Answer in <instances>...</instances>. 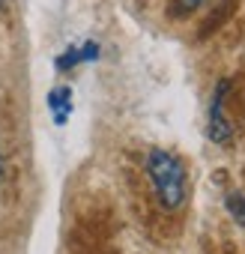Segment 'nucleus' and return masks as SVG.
Here are the masks:
<instances>
[{
	"mask_svg": "<svg viewBox=\"0 0 245 254\" xmlns=\"http://www.w3.org/2000/svg\"><path fill=\"white\" fill-rule=\"evenodd\" d=\"M147 177L153 183V191H156L162 209L174 212L185 203V168L174 153L153 150L147 156Z\"/></svg>",
	"mask_w": 245,
	"mask_h": 254,
	"instance_id": "1",
	"label": "nucleus"
},
{
	"mask_svg": "<svg viewBox=\"0 0 245 254\" xmlns=\"http://www.w3.org/2000/svg\"><path fill=\"white\" fill-rule=\"evenodd\" d=\"M227 81H221L212 93V105H209V138L215 144H227L230 141V123L224 117V93H227Z\"/></svg>",
	"mask_w": 245,
	"mask_h": 254,
	"instance_id": "2",
	"label": "nucleus"
},
{
	"mask_svg": "<svg viewBox=\"0 0 245 254\" xmlns=\"http://www.w3.org/2000/svg\"><path fill=\"white\" fill-rule=\"evenodd\" d=\"M48 108H51V117L57 126H63L72 114V90L69 87H57L48 93Z\"/></svg>",
	"mask_w": 245,
	"mask_h": 254,
	"instance_id": "3",
	"label": "nucleus"
},
{
	"mask_svg": "<svg viewBox=\"0 0 245 254\" xmlns=\"http://www.w3.org/2000/svg\"><path fill=\"white\" fill-rule=\"evenodd\" d=\"M224 206H227V212L233 215V221L245 227V194H230V197L224 200Z\"/></svg>",
	"mask_w": 245,
	"mask_h": 254,
	"instance_id": "4",
	"label": "nucleus"
},
{
	"mask_svg": "<svg viewBox=\"0 0 245 254\" xmlns=\"http://www.w3.org/2000/svg\"><path fill=\"white\" fill-rule=\"evenodd\" d=\"M78 63H84L81 60V48H69V51H63L60 57H57V69H72V66H78Z\"/></svg>",
	"mask_w": 245,
	"mask_h": 254,
	"instance_id": "5",
	"label": "nucleus"
},
{
	"mask_svg": "<svg viewBox=\"0 0 245 254\" xmlns=\"http://www.w3.org/2000/svg\"><path fill=\"white\" fill-rule=\"evenodd\" d=\"M203 0H177V15H191Z\"/></svg>",
	"mask_w": 245,
	"mask_h": 254,
	"instance_id": "6",
	"label": "nucleus"
},
{
	"mask_svg": "<svg viewBox=\"0 0 245 254\" xmlns=\"http://www.w3.org/2000/svg\"><path fill=\"white\" fill-rule=\"evenodd\" d=\"M9 3H12V0H0V12H6V9H9Z\"/></svg>",
	"mask_w": 245,
	"mask_h": 254,
	"instance_id": "7",
	"label": "nucleus"
},
{
	"mask_svg": "<svg viewBox=\"0 0 245 254\" xmlns=\"http://www.w3.org/2000/svg\"><path fill=\"white\" fill-rule=\"evenodd\" d=\"M0 177H3V159H0Z\"/></svg>",
	"mask_w": 245,
	"mask_h": 254,
	"instance_id": "8",
	"label": "nucleus"
}]
</instances>
